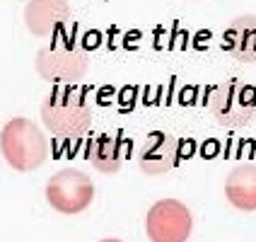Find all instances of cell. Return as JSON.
<instances>
[{
  "instance_id": "obj_4",
  "label": "cell",
  "mask_w": 256,
  "mask_h": 242,
  "mask_svg": "<svg viewBox=\"0 0 256 242\" xmlns=\"http://www.w3.org/2000/svg\"><path fill=\"white\" fill-rule=\"evenodd\" d=\"M94 199V184L85 172L66 167L56 172L46 182V201L48 206L63 215H78Z\"/></svg>"
},
{
  "instance_id": "obj_2",
  "label": "cell",
  "mask_w": 256,
  "mask_h": 242,
  "mask_svg": "<svg viewBox=\"0 0 256 242\" xmlns=\"http://www.w3.org/2000/svg\"><path fill=\"white\" fill-rule=\"evenodd\" d=\"M0 150L12 170L34 172L46 162L48 143L34 121L17 116V119H10L0 131Z\"/></svg>"
},
{
  "instance_id": "obj_8",
  "label": "cell",
  "mask_w": 256,
  "mask_h": 242,
  "mask_svg": "<svg viewBox=\"0 0 256 242\" xmlns=\"http://www.w3.org/2000/svg\"><path fill=\"white\" fill-rule=\"evenodd\" d=\"M70 17L66 0H32L24 10V22L34 37H48Z\"/></svg>"
},
{
  "instance_id": "obj_9",
  "label": "cell",
  "mask_w": 256,
  "mask_h": 242,
  "mask_svg": "<svg viewBox=\"0 0 256 242\" xmlns=\"http://www.w3.org/2000/svg\"><path fill=\"white\" fill-rule=\"evenodd\" d=\"M130 153V141L124 136H100L90 143L87 157L92 167L102 174H114L121 170L126 155Z\"/></svg>"
},
{
  "instance_id": "obj_10",
  "label": "cell",
  "mask_w": 256,
  "mask_h": 242,
  "mask_svg": "<svg viewBox=\"0 0 256 242\" xmlns=\"http://www.w3.org/2000/svg\"><path fill=\"white\" fill-rule=\"evenodd\" d=\"M225 196L240 211H256V165H237L225 179Z\"/></svg>"
},
{
  "instance_id": "obj_5",
  "label": "cell",
  "mask_w": 256,
  "mask_h": 242,
  "mask_svg": "<svg viewBox=\"0 0 256 242\" xmlns=\"http://www.w3.org/2000/svg\"><path fill=\"white\" fill-rule=\"evenodd\" d=\"M194 228V215L186 203L176 199H160L145 215V232L150 242H186Z\"/></svg>"
},
{
  "instance_id": "obj_11",
  "label": "cell",
  "mask_w": 256,
  "mask_h": 242,
  "mask_svg": "<svg viewBox=\"0 0 256 242\" xmlns=\"http://www.w3.org/2000/svg\"><path fill=\"white\" fill-rule=\"evenodd\" d=\"M225 49L242 63H256V17L244 15L230 25L225 34Z\"/></svg>"
},
{
  "instance_id": "obj_7",
  "label": "cell",
  "mask_w": 256,
  "mask_h": 242,
  "mask_svg": "<svg viewBox=\"0 0 256 242\" xmlns=\"http://www.w3.org/2000/svg\"><path fill=\"white\" fill-rule=\"evenodd\" d=\"M184 153H188V148H186V143L182 138L155 131L142 143L138 165H140V170L145 174L160 177V174H167L170 170H174L184 160Z\"/></svg>"
},
{
  "instance_id": "obj_3",
  "label": "cell",
  "mask_w": 256,
  "mask_h": 242,
  "mask_svg": "<svg viewBox=\"0 0 256 242\" xmlns=\"http://www.w3.org/2000/svg\"><path fill=\"white\" fill-rule=\"evenodd\" d=\"M206 104L220 126L242 128L256 114V87L242 80H225L208 92Z\"/></svg>"
},
{
  "instance_id": "obj_12",
  "label": "cell",
  "mask_w": 256,
  "mask_h": 242,
  "mask_svg": "<svg viewBox=\"0 0 256 242\" xmlns=\"http://www.w3.org/2000/svg\"><path fill=\"white\" fill-rule=\"evenodd\" d=\"M100 242H121V240H114V237H106V240H100Z\"/></svg>"
},
{
  "instance_id": "obj_6",
  "label": "cell",
  "mask_w": 256,
  "mask_h": 242,
  "mask_svg": "<svg viewBox=\"0 0 256 242\" xmlns=\"http://www.w3.org/2000/svg\"><path fill=\"white\" fill-rule=\"evenodd\" d=\"M36 71L42 78L60 85H72L75 80H80L87 71V56L82 46L68 42V39H58L51 49H44L36 58Z\"/></svg>"
},
{
  "instance_id": "obj_1",
  "label": "cell",
  "mask_w": 256,
  "mask_h": 242,
  "mask_svg": "<svg viewBox=\"0 0 256 242\" xmlns=\"http://www.w3.org/2000/svg\"><path fill=\"white\" fill-rule=\"evenodd\" d=\"M42 119L51 133L60 138H78L92 124V109L82 90L75 85H56L42 104Z\"/></svg>"
}]
</instances>
